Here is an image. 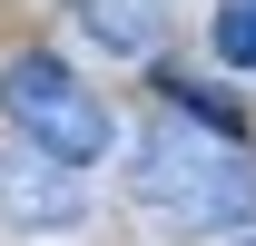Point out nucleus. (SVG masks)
Listing matches in <instances>:
<instances>
[{"instance_id": "obj_1", "label": "nucleus", "mask_w": 256, "mask_h": 246, "mask_svg": "<svg viewBox=\"0 0 256 246\" xmlns=\"http://www.w3.org/2000/svg\"><path fill=\"white\" fill-rule=\"evenodd\" d=\"M128 197L158 226H188V236L256 226V148L207 138V128H148L138 158H128Z\"/></svg>"}, {"instance_id": "obj_2", "label": "nucleus", "mask_w": 256, "mask_h": 246, "mask_svg": "<svg viewBox=\"0 0 256 246\" xmlns=\"http://www.w3.org/2000/svg\"><path fill=\"white\" fill-rule=\"evenodd\" d=\"M0 118L20 128V148L60 158V168H89V158H108V98L79 79L69 60H50V50H20V60H0Z\"/></svg>"}, {"instance_id": "obj_3", "label": "nucleus", "mask_w": 256, "mask_h": 246, "mask_svg": "<svg viewBox=\"0 0 256 246\" xmlns=\"http://www.w3.org/2000/svg\"><path fill=\"white\" fill-rule=\"evenodd\" d=\"M0 216L10 226H40V236H60V226H79L89 216V197H79V168H60V158L40 148H0Z\"/></svg>"}, {"instance_id": "obj_4", "label": "nucleus", "mask_w": 256, "mask_h": 246, "mask_svg": "<svg viewBox=\"0 0 256 246\" xmlns=\"http://www.w3.org/2000/svg\"><path fill=\"white\" fill-rule=\"evenodd\" d=\"M69 10H79L108 50H158V30H168V0H69Z\"/></svg>"}, {"instance_id": "obj_5", "label": "nucleus", "mask_w": 256, "mask_h": 246, "mask_svg": "<svg viewBox=\"0 0 256 246\" xmlns=\"http://www.w3.org/2000/svg\"><path fill=\"white\" fill-rule=\"evenodd\" d=\"M158 98H168V108H188L207 138H246V108H236L226 89H207V79H188V69H158Z\"/></svg>"}, {"instance_id": "obj_6", "label": "nucleus", "mask_w": 256, "mask_h": 246, "mask_svg": "<svg viewBox=\"0 0 256 246\" xmlns=\"http://www.w3.org/2000/svg\"><path fill=\"white\" fill-rule=\"evenodd\" d=\"M226 69H256V0H217V20H207Z\"/></svg>"}, {"instance_id": "obj_7", "label": "nucleus", "mask_w": 256, "mask_h": 246, "mask_svg": "<svg viewBox=\"0 0 256 246\" xmlns=\"http://www.w3.org/2000/svg\"><path fill=\"white\" fill-rule=\"evenodd\" d=\"M246 246H256V236H246Z\"/></svg>"}]
</instances>
